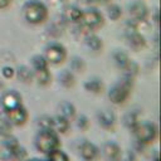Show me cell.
Segmentation results:
<instances>
[{"mask_svg": "<svg viewBox=\"0 0 161 161\" xmlns=\"http://www.w3.org/2000/svg\"><path fill=\"white\" fill-rule=\"evenodd\" d=\"M34 145L38 151L42 153H50L52 151L60 148V140L58 133L54 130H43L40 128L34 138Z\"/></svg>", "mask_w": 161, "mask_h": 161, "instance_id": "cell-1", "label": "cell"}, {"mask_svg": "<svg viewBox=\"0 0 161 161\" xmlns=\"http://www.w3.org/2000/svg\"><path fill=\"white\" fill-rule=\"evenodd\" d=\"M24 18L31 24H39L47 18V8L43 3L36 0H29L23 8Z\"/></svg>", "mask_w": 161, "mask_h": 161, "instance_id": "cell-2", "label": "cell"}, {"mask_svg": "<svg viewBox=\"0 0 161 161\" xmlns=\"http://www.w3.org/2000/svg\"><path fill=\"white\" fill-rule=\"evenodd\" d=\"M132 79H133L132 77L126 75L122 80H119L117 84H114L109 89L108 97H109L112 103L121 104L128 98V96L131 93V89H132Z\"/></svg>", "mask_w": 161, "mask_h": 161, "instance_id": "cell-3", "label": "cell"}, {"mask_svg": "<svg viewBox=\"0 0 161 161\" xmlns=\"http://www.w3.org/2000/svg\"><path fill=\"white\" fill-rule=\"evenodd\" d=\"M136 141L141 145H148L157 137V126L153 122H140L133 131Z\"/></svg>", "mask_w": 161, "mask_h": 161, "instance_id": "cell-4", "label": "cell"}, {"mask_svg": "<svg viewBox=\"0 0 161 161\" xmlns=\"http://www.w3.org/2000/svg\"><path fill=\"white\" fill-rule=\"evenodd\" d=\"M65 57H67V52H65L64 47L58 44V43L50 44L45 48L44 58L50 64H60L64 62Z\"/></svg>", "mask_w": 161, "mask_h": 161, "instance_id": "cell-5", "label": "cell"}, {"mask_svg": "<svg viewBox=\"0 0 161 161\" xmlns=\"http://www.w3.org/2000/svg\"><path fill=\"white\" fill-rule=\"evenodd\" d=\"M6 113V119L13 125V126H23L26 123L28 118H29V113L26 111V108L21 104L19 107H15L13 109H9L5 112Z\"/></svg>", "mask_w": 161, "mask_h": 161, "instance_id": "cell-6", "label": "cell"}, {"mask_svg": "<svg viewBox=\"0 0 161 161\" xmlns=\"http://www.w3.org/2000/svg\"><path fill=\"white\" fill-rule=\"evenodd\" d=\"M21 104H23V97L15 89H10V91L5 92L1 97V106L5 112L9 109H13L15 107H19Z\"/></svg>", "mask_w": 161, "mask_h": 161, "instance_id": "cell-7", "label": "cell"}, {"mask_svg": "<svg viewBox=\"0 0 161 161\" xmlns=\"http://www.w3.org/2000/svg\"><path fill=\"white\" fill-rule=\"evenodd\" d=\"M80 21L86 26H88L91 29H96L103 23V19H102V14L99 11H97V10H87V11L82 13Z\"/></svg>", "mask_w": 161, "mask_h": 161, "instance_id": "cell-8", "label": "cell"}, {"mask_svg": "<svg viewBox=\"0 0 161 161\" xmlns=\"http://www.w3.org/2000/svg\"><path fill=\"white\" fill-rule=\"evenodd\" d=\"M79 152H80V156L84 161H94L99 153V150L93 142L84 140L79 145Z\"/></svg>", "mask_w": 161, "mask_h": 161, "instance_id": "cell-9", "label": "cell"}, {"mask_svg": "<svg viewBox=\"0 0 161 161\" xmlns=\"http://www.w3.org/2000/svg\"><path fill=\"white\" fill-rule=\"evenodd\" d=\"M97 121L99 126L104 130H113L116 125V116L112 111L103 109L97 113Z\"/></svg>", "mask_w": 161, "mask_h": 161, "instance_id": "cell-10", "label": "cell"}, {"mask_svg": "<svg viewBox=\"0 0 161 161\" xmlns=\"http://www.w3.org/2000/svg\"><path fill=\"white\" fill-rule=\"evenodd\" d=\"M102 151H103V155L106 156V158L109 161H116V160L121 158V155H122V150H121L119 145L116 143L114 141H107L103 145Z\"/></svg>", "mask_w": 161, "mask_h": 161, "instance_id": "cell-11", "label": "cell"}, {"mask_svg": "<svg viewBox=\"0 0 161 161\" xmlns=\"http://www.w3.org/2000/svg\"><path fill=\"white\" fill-rule=\"evenodd\" d=\"M53 130L59 135V133H65L69 130V119L58 114L53 117Z\"/></svg>", "mask_w": 161, "mask_h": 161, "instance_id": "cell-12", "label": "cell"}, {"mask_svg": "<svg viewBox=\"0 0 161 161\" xmlns=\"http://www.w3.org/2000/svg\"><path fill=\"white\" fill-rule=\"evenodd\" d=\"M138 123H140L138 112L132 111V112H128V113H126V114L123 116V125H125V127L128 128L130 131L133 132V131L136 130V127L138 126Z\"/></svg>", "mask_w": 161, "mask_h": 161, "instance_id": "cell-13", "label": "cell"}, {"mask_svg": "<svg viewBox=\"0 0 161 161\" xmlns=\"http://www.w3.org/2000/svg\"><path fill=\"white\" fill-rule=\"evenodd\" d=\"M127 40H128V44H130L133 49H136V50L143 48L145 44H146L145 38H143L138 31H132V33H130V34L127 35Z\"/></svg>", "mask_w": 161, "mask_h": 161, "instance_id": "cell-14", "label": "cell"}, {"mask_svg": "<svg viewBox=\"0 0 161 161\" xmlns=\"http://www.w3.org/2000/svg\"><path fill=\"white\" fill-rule=\"evenodd\" d=\"M130 14L136 19V20H143L147 15V9L143 4L141 3H135L130 6Z\"/></svg>", "mask_w": 161, "mask_h": 161, "instance_id": "cell-15", "label": "cell"}, {"mask_svg": "<svg viewBox=\"0 0 161 161\" xmlns=\"http://www.w3.org/2000/svg\"><path fill=\"white\" fill-rule=\"evenodd\" d=\"M59 114L68 118L69 121L75 116V107L73 103L68 102V101H63L59 104Z\"/></svg>", "mask_w": 161, "mask_h": 161, "instance_id": "cell-16", "label": "cell"}, {"mask_svg": "<svg viewBox=\"0 0 161 161\" xmlns=\"http://www.w3.org/2000/svg\"><path fill=\"white\" fill-rule=\"evenodd\" d=\"M84 89L91 92V93H101L102 89H103V83L99 78H92V79H88L86 83H84Z\"/></svg>", "mask_w": 161, "mask_h": 161, "instance_id": "cell-17", "label": "cell"}, {"mask_svg": "<svg viewBox=\"0 0 161 161\" xmlns=\"http://www.w3.org/2000/svg\"><path fill=\"white\" fill-rule=\"evenodd\" d=\"M18 78L19 80H21L23 83H29L34 79V70L30 69L26 65H21L18 68Z\"/></svg>", "mask_w": 161, "mask_h": 161, "instance_id": "cell-18", "label": "cell"}, {"mask_svg": "<svg viewBox=\"0 0 161 161\" xmlns=\"http://www.w3.org/2000/svg\"><path fill=\"white\" fill-rule=\"evenodd\" d=\"M58 79H59V83H60L63 87H65V88H70V87H73L74 83H75L73 73L69 72L68 69H64L63 72H60L59 75H58Z\"/></svg>", "mask_w": 161, "mask_h": 161, "instance_id": "cell-19", "label": "cell"}, {"mask_svg": "<svg viewBox=\"0 0 161 161\" xmlns=\"http://www.w3.org/2000/svg\"><path fill=\"white\" fill-rule=\"evenodd\" d=\"M34 79L38 82V84L47 86L50 83L52 75H50L48 68H45V69H40V70H34Z\"/></svg>", "mask_w": 161, "mask_h": 161, "instance_id": "cell-20", "label": "cell"}, {"mask_svg": "<svg viewBox=\"0 0 161 161\" xmlns=\"http://www.w3.org/2000/svg\"><path fill=\"white\" fill-rule=\"evenodd\" d=\"M86 45H87V48H88L89 50H92V52H99V50L102 49V47H103L101 38H98V36H96V35H89V36H87V39H86Z\"/></svg>", "mask_w": 161, "mask_h": 161, "instance_id": "cell-21", "label": "cell"}, {"mask_svg": "<svg viewBox=\"0 0 161 161\" xmlns=\"http://www.w3.org/2000/svg\"><path fill=\"white\" fill-rule=\"evenodd\" d=\"M113 60H114V63H116V65L118 67V68H125L126 65H127V63L130 62V58H128V55L125 53V52H121V50H117V52H114V54H113Z\"/></svg>", "mask_w": 161, "mask_h": 161, "instance_id": "cell-22", "label": "cell"}, {"mask_svg": "<svg viewBox=\"0 0 161 161\" xmlns=\"http://www.w3.org/2000/svg\"><path fill=\"white\" fill-rule=\"evenodd\" d=\"M31 67H33V70L45 69V68H48V62L45 60V58L43 55L36 54L31 58Z\"/></svg>", "mask_w": 161, "mask_h": 161, "instance_id": "cell-23", "label": "cell"}, {"mask_svg": "<svg viewBox=\"0 0 161 161\" xmlns=\"http://www.w3.org/2000/svg\"><path fill=\"white\" fill-rule=\"evenodd\" d=\"M64 16L67 18V20L78 21V20H80L82 11H80L78 8H75V6H69V8H67V10L64 11Z\"/></svg>", "mask_w": 161, "mask_h": 161, "instance_id": "cell-24", "label": "cell"}, {"mask_svg": "<svg viewBox=\"0 0 161 161\" xmlns=\"http://www.w3.org/2000/svg\"><path fill=\"white\" fill-rule=\"evenodd\" d=\"M11 155H13V161H25L28 157V151L24 146L19 145L11 151Z\"/></svg>", "mask_w": 161, "mask_h": 161, "instance_id": "cell-25", "label": "cell"}, {"mask_svg": "<svg viewBox=\"0 0 161 161\" xmlns=\"http://www.w3.org/2000/svg\"><path fill=\"white\" fill-rule=\"evenodd\" d=\"M48 161H70V160L64 151H62L60 148H57L50 153H48Z\"/></svg>", "mask_w": 161, "mask_h": 161, "instance_id": "cell-26", "label": "cell"}, {"mask_svg": "<svg viewBox=\"0 0 161 161\" xmlns=\"http://www.w3.org/2000/svg\"><path fill=\"white\" fill-rule=\"evenodd\" d=\"M38 126L43 130H53V117L49 114H42L38 118Z\"/></svg>", "mask_w": 161, "mask_h": 161, "instance_id": "cell-27", "label": "cell"}, {"mask_svg": "<svg viewBox=\"0 0 161 161\" xmlns=\"http://www.w3.org/2000/svg\"><path fill=\"white\" fill-rule=\"evenodd\" d=\"M20 143H19V140L15 137V136H13V135H9V136H5L4 137V141H3V147H5V148H8V150H10V151H13L15 147H18Z\"/></svg>", "mask_w": 161, "mask_h": 161, "instance_id": "cell-28", "label": "cell"}, {"mask_svg": "<svg viewBox=\"0 0 161 161\" xmlns=\"http://www.w3.org/2000/svg\"><path fill=\"white\" fill-rule=\"evenodd\" d=\"M11 127H13V125L6 118L0 119V136L5 137V136L11 135Z\"/></svg>", "mask_w": 161, "mask_h": 161, "instance_id": "cell-29", "label": "cell"}, {"mask_svg": "<svg viewBox=\"0 0 161 161\" xmlns=\"http://www.w3.org/2000/svg\"><path fill=\"white\" fill-rule=\"evenodd\" d=\"M70 68L75 72H83L84 70V62L82 58H78V57H74L70 62Z\"/></svg>", "mask_w": 161, "mask_h": 161, "instance_id": "cell-30", "label": "cell"}, {"mask_svg": "<svg viewBox=\"0 0 161 161\" xmlns=\"http://www.w3.org/2000/svg\"><path fill=\"white\" fill-rule=\"evenodd\" d=\"M122 14V10L121 8H118L117 5H111L108 8V16L112 19V20H117Z\"/></svg>", "mask_w": 161, "mask_h": 161, "instance_id": "cell-31", "label": "cell"}, {"mask_svg": "<svg viewBox=\"0 0 161 161\" xmlns=\"http://www.w3.org/2000/svg\"><path fill=\"white\" fill-rule=\"evenodd\" d=\"M77 126H78V128L86 131V130L89 127V118H88L86 114H80V116L77 118Z\"/></svg>", "mask_w": 161, "mask_h": 161, "instance_id": "cell-32", "label": "cell"}, {"mask_svg": "<svg viewBox=\"0 0 161 161\" xmlns=\"http://www.w3.org/2000/svg\"><path fill=\"white\" fill-rule=\"evenodd\" d=\"M14 73H15V70H14L11 67H3V69H1V74H3V77L6 78V79L13 78V77H14Z\"/></svg>", "mask_w": 161, "mask_h": 161, "instance_id": "cell-33", "label": "cell"}, {"mask_svg": "<svg viewBox=\"0 0 161 161\" xmlns=\"http://www.w3.org/2000/svg\"><path fill=\"white\" fill-rule=\"evenodd\" d=\"M10 1H11V0H0V9L6 8V6L10 4Z\"/></svg>", "mask_w": 161, "mask_h": 161, "instance_id": "cell-34", "label": "cell"}, {"mask_svg": "<svg viewBox=\"0 0 161 161\" xmlns=\"http://www.w3.org/2000/svg\"><path fill=\"white\" fill-rule=\"evenodd\" d=\"M25 161H48V160H39V158H31V160H25Z\"/></svg>", "mask_w": 161, "mask_h": 161, "instance_id": "cell-35", "label": "cell"}, {"mask_svg": "<svg viewBox=\"0 0 161 161\" xmlns=\"http://www.w3.org/2000/svg\"><path fill=\"white\" fill-rule=\"evenodd\" d=\"M153 161H158V157H157V152H155V157H153Z\"/></svg>", "mask_w": 161, "mask_h": 161, "instance_id": "cell-36", "label": "cell"}, {"mask_svg": "<svg viewBox=\"0 0 161 161\" xmlns=\"http://www.w3.org/2000/svg\"><path fill=\"white\" fill-rule=\"evenodd\" d=\"M97 1H99V3H107V1H109V0H97Z\"/></svg>", "mask_w": 161, "mask_h": 161, "instance_id": "cell-37", "label": "cell"}, {"mask_svg": "<svg viewBox=\"0 0 161 161\" xmlns=\"http://www.w3.org/2000/svg\"><path fill=\"white\" fill-rule=\"evenodd\" d=\"M84 1H94V0H84Z\"/></svg>", "mask_w": 161, "mask_h": 161, "instance_id": "cell-38", "label": "cell"}, {"mask_svg": "<svg viewBox=\"0 0 161 161\" xmlns=\"http://www.w3.org/2000/svg\"><path fill=\"white\" fill-rule=\"evenodd\" d=\"M116 161H122V160H121V158H118V160H116Z\"/></svg>", "mask_w": 161, "mask_h": 161, "instance_id": "cell-39", "label": "cell"}]
</instances>
